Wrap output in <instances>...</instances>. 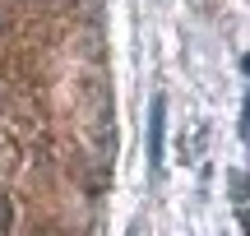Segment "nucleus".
<instances>
[{
	"mask_svg": "<svg viewBox=\"0 0 250 236\" xmlns=\"http://www.w3.org/2000/svg\"><path fill=\"white\" fill-rule=\"evenodd\" d=\"M162 125H167V98H153V120H148V172H162Z\"/></svg>",
	"mask_w": 250,
	"mask_h": 236,
	"instance_id": "obj_1",
	"label": "nucleus"
},
{
	"mask_svg": "<svg viewBox=\"0 0 250 236\" xmlns=\"http://www.w3.org/2000/svg\"><path fill=\"white\" fill-rule=\"evenodd\" d=\"M9 227V204H5V195H0V232Z\"/></svg>",
	"mask_w": 250,
	"mask_h": 236,
	"instance_id": "obj_2",
	"label": "nucleus"
},
{
	"mask_svg": "<svg viewBox=\"0 0 250 236\" xmlns=\"http://www.w3.org/2000/svg\"><path fill=\"white\" fill-rule=\"evenodd\" d=\"M130 236H134V232H130Z\"/></svg>",
	"mask_w": 250,
	"mask_h": 236,
	"instance_id": "obj_3",
	"label": "nucleus"
}]
</instances>
